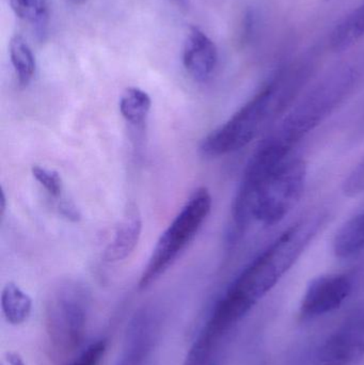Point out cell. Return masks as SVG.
I'll return each instance as SVG.
<instances>
[{
  "label": "cell",
  "mask_w": 364,
  "mask_h": 365,
  "mask_svg": "<svg viewBox=\"0 0 364 365\" xmlns=\"http://www.w3.org/2000/svg\"><path fill=\"white\" fill-rule=\"evenodd\" d=\"M307 167L288 158L256 181H241L232 206V237L241 235L252 221L279 223L298 203L305 190Z\"/></svg>",
  "instance_id": "cell-1"
},
{
  "label": "cell",
  "mask_w": 364,
  "mask_h": 365,
  "mask_svg": "<svg viewBox=\"0 0 364 365\" xmlns=\"http://www.w3.org/2000/svg\"><path fill=\"white\" fill-rule=\"evenodd\" d=\"M323 225L320 215L295 223L251 262L224 295L249 312L294 265Z\"/></svg>",
  "instance_id": "cell-2"
},
{
  "label": "cell",
  "mask_w": 364,
  "mask_h": 365,
  "mask_svg": "<svg viewBox=\"0 0 364 365\" xmlns=\"http://www.w3.org/2000/svg\"><path fill=\"white\" fill-rule=\"evenodd\" d=\"M298 81L294 75H281L264 86L226 123L203 139L200 145L203 155H227L258 138L294 98Z\"/></svg>",
  "instance_id": "cell-3"
},
{
  "label": "cell",
  "mask_w": 364,
  "mask_h": 365,
  "mask_svg": "<svg viewBox=\"0 0 364 365\" xmlns=\"http://www.w3.org/2000/svg\"><path fill=\"white\" fill-rule=\"evenodd\" d=\"M89 307L85 289L72 283L61 285L49 295L45 304L44 326L53 361H66L83 346Z\"/></svg>",
  "instance_id": "cell-4"
},
{
  "label": "cell",
  "mask_w": 364,
  "mask_h": 365,
  "mask_svg": "<svg viewBox=\"0 0 364 365\" xmlns=\"http://www.w3.org/2000/svg\"><path fill=\"white\" fill-rule=\"evenodd\" d=\"M211 193L205 187L194 190L181 212L158 238L145 265L138 287L145 289L164 276L196 237L212 210Z\"/></svg>",
  "instance_id": "cell-5"
},
{
  "label": "cell",
  "mask_w": 364,
  "mask_h": 365,
  "mask_svg": "<svg viewBox=\"0 0 364 365\" xmlns=\"http://www.w3.org/2000/svg\"><path fill=\"white\" fill-rule=\"evenodd\" d=\"M364 357V307L348 315L318 347L313 365H354Z\"/></svg>",
  "instance_id": "cell-6"
},
{
  "label": "cell",
  "mask_w": 364,
  "mask_h": 365,
  "mask_svg": "<svg viewBox=\"0 0 364 365\" xmlns=\"http://www.w3.org/2000/svg\"><path fill=\"white\" fill-rule=\"evenodd\" d=\"M353 282L346 274H326L314 279L301 304L303 319H313L337 310L352 293Z\"/></svg>",
  "instance_id": "cell-7"
},
{
  "label": "cell",
  "mask_w": 364,
  "mask_h": 365,
  "mask_svg": "<svg viewBox=\"0 0 364 365\" xmlns=\"http://www.w3.org/2000/svg\"><path fill=\"white\" fill-rule=\"evenodd\" d=\"M158 324L157 317L150 310L135 315L117 365H150L157 343Z\"/></svg>",
  "instance_id": "cell-8"
},
{
  "label": "cell",
  "mask_w": 364,
  "mask_h": 365,
  "mask_svg": "<svg viewBox=\"0 0 364 365\" xmlns=\"http://www.w3.org/2000/svg\"><path fill=\"white\" fill-rule=\"evenodd\" d=\"M218 62L215 43L198 27H190L183 48V66L194 81H207Z\"/></svg>",
  "instance_id": "cell-9"
},
{
  "label": "cell",
  "mask_w": 364,
  "mask_h": 365,
  "mask_svg": "<svg viewBox=\"0 0 364 365\" xmlns=\"http://www.w3.org/2000/svg\"><path fill=\"white\" fill-rule=\"evenodd\" d=\"M142 233V218L138 205L130 202L124 210L123 216L115 227L113 240L104 251V261L119 263L128 259L138 246Z\"/></svg>",
  "instance_id": "cell-10"
},
{
  "label": "cell",
  "mask_w": 364,
  "mask_h": 365,
  "mask_svg": "<svg viewBox=\"0 0 364 365\" xmlns=\"http://www.w3.org/2000/svg\"><path fill=\"white\" fill-rule=\"evenodd\" d=\"M364 250V210L350 218L338 231L333 251L341 259L353 257Z\"/></svg>",
  "instance_id": "cell-11"
},
{
  "label": "cell",
  "mask_w": 364,
  "mask_h": 365,
  "mask_svg": "<svg viewBox=\"0 0 364 365\" xmlns=\"http://www.w3.org/2000/svg\"><path fill=\"white\" fill-rule=\"evenodd\" d=\"M1 309L8 323L21 325L27 322L31 313V297L15 283H6L1 293Z\"/></svg>",
  "instance_id": "cell-12"
},
{
  "label": "cell",
  "mask_w": 364,
  "mask_h": 365,
  "mask_svg": "<svg viewBox=\"0 0 364 365\" xmlns=\"http://www.w3.org/2000/svg\"><path fill=\"white\" fill-rule=\"evenodd\" d=\"M151 107V96L140 88H128L119 101V110L122 117L128 123L137 128L145 125Z\"/></svg>",
  "instance_id": "cell-13"
},
{
  "label": "cell",
  "mask_w": 364,
  "mask_h": 365,
  "mask_svg": "<svg viewBox=\"0 0 364 365\" xmlns=\"http://www.w3.org/2000/svg\"><path fill=\"white\" fill-rule=\"evenodd\" d=\"M11 62L21 87H27L36 74V63L29 44L21 34L12 36L9 45Z\"/></svg>",
  "instance_id": "cell-14"
},
{
  "label": "cell",
  "mask_w": 364,
  "mask_h": 365,
  "mask_svg": "<svg viewBox=\"0 0 364 365\" xmlns=\"http://www.w3.org/2000/svg\"><path fill=\"white\" fill-rule=\"evenodd\" d=\"M364 36V2L348 14L331 34V46L337 51L348 48Z\"/></svg>",
  "instance_id": "cell-15"
},
{
  "label": "cell",
  "mask_w": 364,
  "mask_h": 365,
  "mask_svg": "<svg viewBox=\"0 0 364 365\" xmlns=\"http://www.w3.org/2000/svg\"><path fill=\"white\" fill-rule=\"evenodd\" d=\"M11 9L21 21L36 28L46 26L48 19L46 0H10Z\"/></svg>",
  "instance_id": "cell-16"
},
{
  "label": "cell",
  "mask_w": 364,
  "mask_h": 365,
  "mask_svg": "<svg viewBox=\"0 0 364 365\" xmlns=\"http://www.w3.org/2000/svg\"><path fill=\"white\" fill-rule=\"evenodd\" d=\"M31 173L34 180L49 193V195L56 199L62 197L63 182L57 171L36 165L32 167Z\"/></svg>",
  "instance_id": "cell-17"
},
{
  "label": "cell",
  "mask_w": 364,
  "mask_h": 365,
  "mask_svg": "<svg viewBox=\"0 0 364 365\" xmlns=\"http://www.w3.org/2000/svg\"><path fill=\"white\" fill-rule=\"evenodd\" d=\"M108 342L105 339L90 344L68 365H100L106 355Z\"/></svg>",
  "instance_id": "cell-18"
},
{
  "label": "cell",
  "mask_w": 364,
  "mask_h": 365,
  "mask_svg": "<svg viewBox=\"0 0 364 365\" xmlns=\"http://www.w3.org/2000/svg\"><path fill=\"white\" fill-rule=\"evenodd\" d=\"M58 210H59L61 216H63L68 220L72 221V222H78L80 220V212H79L78 207L75 205L74 202L71 201V200L60 197L59 203H58Z\"/></svg>",
  "instance_id": "cell-19"
},
{
  "label": "cell",
  "mask_w": 364,
  "mask_h": 365,
  "mask_svg": "<svg viewBox=\"0 0 364 365\" xmlns=\"http://www.w3.org/2000/svg\"><path fill=\"white\" fill-rule=\"evenodd\" d=\"M1 365H26L17 354L8 353L1 360Z\"/></svg>",
  "instance_id": "cell-20"
},
{
  "label": "cell",
  "mask_w": 364,
  "mask_h": 365,
  "mask_svg": "<svg viewBox=\"0 0 364 365\" xmlns=\"http://www.w3.org/2000/svg\"><path fill=\"white\" fill-rule=\"evenodd\" d=\"M6 210V197L4 191H1V197H0V215L4 217Z\"/></svg>",
  "instance_id": "cell-21"
},
{
  "label": "cell",
  "mask_w": 364,
  "mask_h": 365,
  "mask_svg": "<svg viewBox=\"0 0 364 365\" xmlns=\"http://www.w3.org/2000/svg\"><path fill=\"white\" fill-rule=\"evenodd\" d=\"M68 1L75 4V6H80V4H85V0H68Z\"/></svg>",
  "instance_id": "cell-22"
},
{
  "label": "cell",
  "mask_w": 364,
  "mask_h": 365,
  "mask_svg": "<svg viewBox=\"0 0 364 365\" xmlns=\"http://www.w3.org/2000/svg\"><path fill=\"white\" fill-rule=\"evenodd\" d=\"M173 1L177 2V4H185L187 0H173Z\"/></svg>",
  "instance_id": "cell-23"
}]
</instances>
